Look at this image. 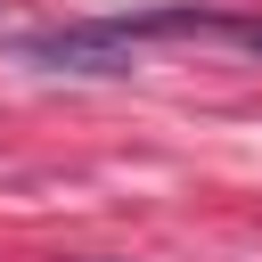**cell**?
I'll use <instances>...</instances> for the list:
<instances>
[{
	"instance_id": "1",
	"label": "cell",
	"mask_w": 262,
	"mask_h": 262,
	"mask_svg": "<svg viewBox=\"0 0 262 262\" xmlns=\"http://www.w3.org/2000/svg\"><path fill=\"white\" fill-rule=\"evenodd\" d=\"M16 57L25 66H41V74H131V41L115 33V16H98V25H49V33H25L16 41Z\"/></svg>"
},
{
	"instance_id": "2",
	"label": "cell",
	"mask_w": 262,
	"mask_h": 262,
	"mask_svg": "<svg viewBox=\"0 0 262 262\" xmlns=\"http://www.w3.org/2000/svg\"><path fill=\"white\" fill-rule=\"evenodd\" d=\"M229 41H237V49H254V57H262V16H246V25H237V33H229Z\"/></svg>"
}]
</instances>
